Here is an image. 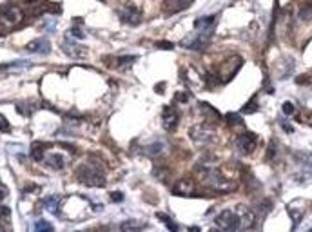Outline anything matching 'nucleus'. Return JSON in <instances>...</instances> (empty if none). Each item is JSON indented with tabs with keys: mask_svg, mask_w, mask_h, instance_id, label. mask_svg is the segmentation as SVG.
<instances>
[{
	"mask_svg": "<svg viewBox=\"0 0 312 232\" xmlns=\"http://www.w3.org/2000/svg\"><path fill=\"white\" fill-rule=\"evenodd\" d=\"M173 194L176 196H196L194 183L191 180H181L173 187Z\"/></svg>",
	"mask_w": 312,
	"mask_h": 232,
	"instance_id": "nucleus-12",
	"label": "nucleus"
},
{
	"mask_svg": "<svg viewBox=\"0 0 312 232\" xmlns=\"http://www.w3.org/2000/svg\"><path fill=\"white\" fill-rule=\"evenodd\" d=\"M42 203H44V209L49 210L51 214L58 212V198L57 196H49V198H45Z\"/></svg>",
	"mask_w": 312,
	"mask_h": 232,
	"instance_id": "nucleus-15",
	"label": "nucleus"
},
{
	"mask_svg": "<svg viewBox=\"0 0 312 232\" xmlns=\"http://www.w3.org/2000/svg\"><path fill=\"white\" fill-rule=\"evenodd\" d=\"M111 198H113V200H116V202H122L123 196L120 194V192H115V194H111Z\"/></svg>",
	"mask_w": 312,
	"mask_h": 232,
	"instance_id": "nucleus-27",
	"label": "nucleus"
},
{
	"mask_svg": "<svg viewBox=\"0 0 312 232\" xmlns=\"http://www.w3.org/2000/svg\"><path fill=\"white\" fill-rule=\"evenodd\" d=\"M156 218H160V219H162V221H163V223H165L167 227L171 229V231H178V225L174 223L173 219H169V216H165V214H162V212H158V214H156Z\"/></svg>",
	"mask_w": 312,
	"mask_h": 232,
	"instance_id": "nucleus-18",
	"label": "nucleus"
},
{
	"mask_svg": "<svg viewBox=\"0 0 312 232\" xmlns=\"http://www.w3.org/2000/svg\"><path fill=\"white\" fill-rule=\"evenodd\" d=\"M26 49L29 51V53H42V55H47L51 49V44L47 42V40H33L31 44H28L26 45Z\"/></svg>",
	"mask_w": 312,
	"mask_h": 232,
	"instance_id": "nucleus-13",
	"label": "nucleus"
},
{
	"mask_svg": "<svg viewBox=\"0 0 312 232\" xmlns=\"http://www.w3.org/2000/svg\"><path fill=\"white\" fill-rule=\"evenodd\" d=\"M254 111H258V102H256V96H254L253 100L247 103L245 107L241 109V113H243V115H249V113H254Z\"/></svg>",
	"mask_w": 312,
	"mask_h": 232,
	"instance_id": "nucleus-19",
	"label": "nucleus"
},
{
	"mask_svg": "<svg viewBox=\"0 0 312 232\" xmlns=\"http://www.w3.org/2000/svg\"><path fill=\"white\" fill-rule=\"evenodd\" d=\"M156 47H163V49H173V44H169V42H158V44H156Z\"/></svg>",
	"mask_w": 312,
	"mask_h": 232,
	"instance_id": "nucleus-26",
	"label": "nucleus"
},
{
	"mask_svg": "<svg viewBox=\"0 0 312 232\" xmlns=\"http://www.w3.org/2000/svg\"><path fill=\"white\" fill-rule=\"evenodd\" d=\"M11 130V125H9V122L6 120V116L0 115V132H9Z\"/></svg>",
	"mask_w": 312,
	"mask_h": 232,
	"instance_id": "nucleus-21",
	"label": "nucleus"
},
{
	"mask_svg": "<svg viewBox=\"0 0 312 232\" xmlns=\"http://www.w3.org/2000/svg\"><path fill=\"white\" fill-rule=\"evenodd\" d=\"M194 0H163L162 4V9L165 14H174V13H180L183 9L193 6Z\"/></svg>",
	"mask_w": 312,
	"mask_h": 232,
	"instance_id": "nucleus-8",
	"label": "nucleus"
},
{
	"mask_svg": "<svg viewBox=\"0 0 312 232\" xmlns=\"http://www.w3.org/2000/svg\"><path fill=\"white\" fill-rule=\"evenodd\" d=\"M214 225L220 231H238L239 219L236 210H223V212H220L218 218L214 219Z\"/></svg>",
	"mask_w": 312,
	"mask_h": 232,
	"instance_id": "nucleus-4",
	"label": "nucleus"
},
{
	"mask_svg": "<svg viewBox=\"0 0 312 232\" xmlns=\"http://www.w3.org/2000/svg\"><path fill=\"white\" fill-rule=\"evenodd\" d=\"M236 214H238V219H239V229H251L256 221V216H254V212L249 207L245 205H238L236 207Z\"/></svg>",
	"mask_w": 312,
	"mask_h": 232,
	"instance_id": "nucleus-9",
	"label": "nucleus"
},
{
	"mask_svg": "<svg viewBox=\"0 0 312 232\" xmlns=\"http://www.w3.org/2000/svg\"><path fill=\"white\" fill-rule=\"evenodd\" d=\"M24 20V13L20 7L16 6H4L0 7V36L6 31L16 28Z\"/></svg>",
	"mask_w": 312,
	"mask_h": 232,
	"instance_id": "nucleus-3",
	"label": "nucleus"
},
{
	"mask_svg": "<svg viewBox=\"0 0 312 232\" xmlns=\"http://www.w3.org/2000/svg\"><path fill=\"white\" fill-rule=\"evenodd\" d=\"M214 31H203V29H196L194 35H191L185 38V42L183 45L187 47V49H203V47H207L210 42V36H212Z\"/></svg>",
	"mask_w": 312,
	"mask_h": 232,
	"instance_id": "nucleus-5",
	"label": "nucleus"
},
{
	"mask_svg": "<svg viewBox=\"0 0 312 232\" xmlns=\"http://www.w3.org/2000/svg\"><path fill=\"white\" fill-rule=\"evenodd\" d=\"M76 176L84 185H89V187H102L105 183V174L96 163L80 165V169L76 171Z\"/></svg>",
	"mask_w": 312,
	"mask_h": 232,
	"instance_id": "nucleus-2",
	"label": "nucleus"
},
{
	"mask_svg": "<svg viewBox=\"0 0 312 232\" xmlns=\"http://www.w3.org/2000/svg\"><path fill=\"white\" fill-rule=\"evenodd\" d=\"M256 144H258V136H256L254 132L245 130V132L239 134L238 140H236V149H238L241 154H251V152L256 149Z\"/></svg>",
	"mask_w": 312,
	"mask_h": 232,
	"instance_id": "nucleus-7",
	"label": "nucleus"
},
{
	"mask_svg": "<svg viewBox=\"0 0 312 232\" xmlns=\"http://www.w3.org/2000/svg\"><path fill=\"white\" fill-rule=\"evenodd\" d=\"M134 62V57H116L113 62H109V65L113 67H123V65H129Z\"/></svg>",
	"mask_w": 312,
	"mask_h": 232,
	"instance_id": "nucleus-17",
	"label": "nucleus"
},
{
	"mask_svg": "<svg viewBox=\"0 0 312 232\" xmlns=\"http://www.w3.org/2000/svg\"><path fill=\"white\" fill-rule=\"evenodd\" d=\"M283 113H285V115L287 116H290L292 115V113H294V105H292V103H290V102H285V103H283Z\"/></svg>",
	"mask_w": 312,
	"mask_h": 232,
	"instance_id": "nucleus-23",
	"label": "nucleus"
},
{
	"mask_svg": "<svg viewBox=\"0 0 312 232\" xmlns=\"http://www.w3.org/2000/svg\"><path fill=\"white\" fill-rule=\"evenodd\" d=\"M44 161L47 163V165L51 167V169H57V171H60V169H64L65 167V156L62 154V152H49V154H45L44 156Z\"/></svg>",
	"mask_w": 312,
	"mask_h": 232,
	"instance_id": "nucleus-11",
	"label": "nucleus"
},
{
	"mask_svg": "<svg viewBox=\"0 0 312 232\" xmlns=\"http://www.w3.org/2000/svg\"><path fill=\"white\" fill-rule=\"evenodd\" d=\"M145 223L144 221H136V219H129V221H123L120 225V229L122 231H140V229H144Z\"/></svg>",
	"mask_w": 312,
	"mask_h": 232,
	"instance_id": "nucleus-16",
	"label": "nucleus"
},
{
	"mask_svg": "<svg viewBox=\"0 0 312 232\" xmlns=\"http://www.w3.org/2000/svg\"><path fill=\"white\" fill-rule=\"evenodd\" d=\"M227 122L231 123V125H243V118L238 115H234V113H229V115H227Z\"/></svg>",
	"mask_w": 312,
	"mask_h": 232,
	"instance_id": "nucleus-20",
	"label": "nucleus"
},
{
	"mask_svg": "<svg viewBox=\"0 0 312 232\" xmlns=\"http://www.w3.org/2000/svg\"><path fill=\"white\" fill-rule=\"evenodd\" d=\"M191 136H193V140L198 142V144H207V142L212 140V132L207 130L205 127H194V129L191 130Z\"/></svg>",
	"mask_w": 312,
	"mask_h": 232,
	"instance_id": "nucleus-14",
	"label": "nucleus"
},
{
	"mask_svg": "<svg viewBox=\"0 0 312 232\" xmlns=\"http://www.w3.org/2000/svg\"><path fill=\"white\" fill-rule=\"evenodd\" d=\"M35 229L36 231H51L53 227H51L49 223H45V221H38V223L35 225Z\"/></svg>",
	"mask_w": 312,
	"mask_h": 232,
	"instance_id": "nucleus-24",
	"label": "nucleus"
},
{
	"mask_svg": "<svg viewBox=\"0 0 312 232\" xmlns=\"http://www.w3.org/2000/svg\"><path fill=\"white\" fill-rule=\"evenodd\" d=\"M29 2H33V0H29Z\"/></svg>",
	"mask_w": 312,
	"mask_h": 232,
	"instance_id": "nucleus-29",
	"label": "nucleus"
},
{
	"mask_svg": "<svg viewBox=\"0 0 312 232\" xmlns=\"http://www.w3.org/2000/svg\"><path fill=\"white\" fill-rule=\"evenodd\" d=\"M162 122H163V127L167 130H174L178 127V122H180V113L176 107H165L163 109V116H162Z\"/></svg>",
	"mask_w": 312,
	"mask_h": 232,
	"instance_id": "nucleus-10",
	"label": "nucleus"
},
{
	"mask_svg": "<svg viewBox=\"0 0 312 232\" xmlns=\"http://www.w3.org/2000/svg\"><path fill=\"white\" fill-rule=\"evenodd\" d=\"M11 216V210L4 207V205H0V219H6V218Z\"/></svg>",
	"mask_w": 312,
	"mask_h": 232,
	"instance_id": "nucleus-25",
	"label": "nucleus"
},
{
	"mask_svg": "<svg viewBox=\"0 0 312 232\" xmlns=\"http://www.w3.org/2000/svg\"><path fill=\"white\" fill-rule=\"evenodd\" d=\"M198 178L205 187L212 188V190H220V192H231L234 190V183L229 178H225L223 174L212 169V167L202 165L198 169Z\"/></svg>",
	"mask_w": 312,
	"mask_h": 232,
	"instance_id": "nucleus-1",
	"label": "nucleus"
},
{
	"mask_svg": "<svg viewBox=\"0 0 312 232\" xmlns=\"http://www.w3.org/2000/svg\"><path fill=\"white\" fill-rule=\"evenodd\" d=\"M118 14H120V20L125 22V24H129V26H138L140 22H142V11L138 9L134 4H127L125 7H122L120 11H118Z\"/></svg>",
	"mask_w": 312,
	"mask_h": 232,
	"instance_id": "nucleus-6",
	"label": "nucleus"
},
{
	"mask_svg": "<svg viewBox=\"0 0 312 232\" xmlns=\"http://www.w3.org/2000/svg\"><path fill=\"white\" fill-rule=\"evenodd\" d=\"M187 94H183V93H180V94H176V100H183V102H187Z\"/></svg>",
	"mask_w": 312,
	"mask_h": 232,
	"instance_id": "nucleus-28",
	"label": "nucleus"
},
{
	"mask_svg": "<svg viewBox=\"0 0 312 232\" xmlns=\"http://www.w3.org/2000/svg\"><path fill=\"white\" fill-rule=\"evenodd\" d=\"M162 149H163V145L160 144V142L158 144H151V147L147 149V154H149V156H154V154H158Z\"/></svg>",
	"mask_w": 312,
	"mask_h": 232,
	"instance_id": "nucleus-22",
	"label": "nucleus"
}]
</instances>
